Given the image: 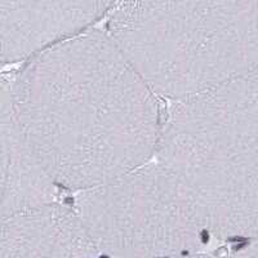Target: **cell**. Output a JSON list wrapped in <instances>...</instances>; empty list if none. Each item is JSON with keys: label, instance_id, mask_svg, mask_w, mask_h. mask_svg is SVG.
Here are the masks:
<instances>
[{"label": "cell", "instance_id": "6da1fadb", "mask_svg": "<svg viewBox=\"0 0 258 258\" xmlns=\"http://www.w3.org/2000/svg\"><path fill=\"white\" fill-rule=\"evenodd\" d=\"M2 96L59 187H97L155 158L158 97L107 31L87 30L4 73Z\"/></svg>", "mask_w": 258, "mask_h": 258}, {"label": "cell", "instance_id": "7a4b0ae2", "mask_svg": "<svg viewBox=\"0 0 258 258\" xmlns=\"http://www.w3.org/2000/svg\"><path fill=\"white\" fill-rule=\"evenodd\" d=\"M154 159L185 182L212 239L258 238V70L170 102Z\"/></svg>", "mask_w": 258, "mask_h": 258}, {"label": "cell", "instance_id": "3957f363", "mask_svg": "<svg viewBox=\"0 0 258 258\" xmlns=\"http://www.w3.org/2000/svg\"><path fill=\"white\" fill-rule=\"evenodd\" d=\"M107 34L169 102L258 70V2L114 4Z\"/></svg>", "mask_w": 258, "mask_h": 258}, {"label": "cell", "instance_id": "277c9868", "mask_svg": "<svg viewBox=\"0 0 258 258\" xmlns=\"http://www.w3.org/2000/svg\"><path fill=\"white\" fill-rule=\"evenodd\" d=\"M103 258H173L207 252L211 236L192 194L153 159L70 204Z\"/></svg>", "mask_w": 258, "mask_h": 258}, {"label": "cell", "instance_id": "5b68a950", "mask_svg": "<svg viewBox=\"0 0 258 258\" xmlns=\"http://www.w3.org/2000/svg\"><path fill=\"white\" fill-rule=\"evenodd\" d=\"M107 2H2V62H29L49 48L80 35L109 12Z\"/></svg>", "mask_w": 258, "mask_h": 258}, {"label": "cell", "instance_id": "8992f818", "mask_svg": "<svg viewBox=\"0 0 258 258\" xmlns=\"http://www.w3.org/2000/svg\"><path fill=\"white\" fill-rule=\"evenodd\" d=\"M0 258H103L70 204L2 220Z\"/></svg>", "mask_w": 258, "mask_h": 258}, {"label": "cell", "instance_id": "52a82bcc", "mask_svg": "<svg viewBox=\"0 0 258 258\" xmlns=\"http://www.w3.org/2000/svg\"><path fill=\"white\" fill-rule=\"evenodd\" d=\"M2 220L59 202V186L22 132L4 96L0 97Z\"/></svg>", "mask_w": 258, "mask_h": 258}, {"label": "cell", "instance_id": "ba28073f", "mask_svg": "<svg viewBox=\"0 0 258 258\" xmlns=\"http://www.w3.org/2000/svg\"><path fill=\"white\" fill-rule=\"evenodd\" d=\"M222 258H258V238L241 241L235 249Z\"/></svg>", "mask_w": 258, "mask_h": 258}, {"label": "cell", "instance_id": "9c48e42d", "mask_svg": "<svg viewBox=\"0 0 258 258\" xmlns=\"http://www.w3.org/2000/svg\"><path fill=\"white\" fill-rule=\"evenodd\" d=\"M173 258H222V257H217V255L211 254V253L208 252H200V253H192V254L179 255V257H173Z\"/></svg>", "mask_w": 258, "mask_h": 258}]
</instances>
